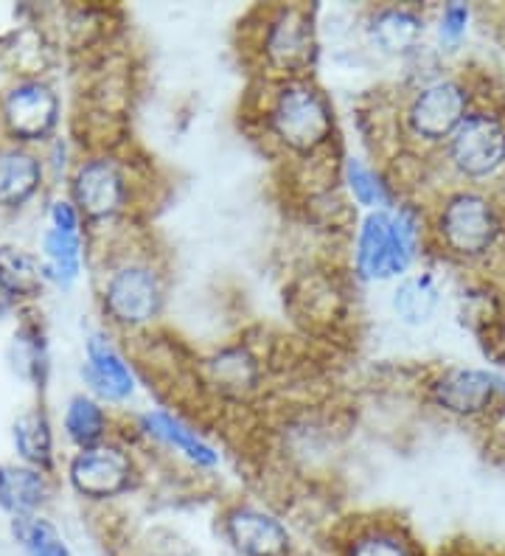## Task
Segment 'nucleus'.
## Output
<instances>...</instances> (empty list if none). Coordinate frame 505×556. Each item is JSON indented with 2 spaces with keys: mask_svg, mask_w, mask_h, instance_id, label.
Returning a JSON list of instances; mask_svg holds the SVG:
<instances>
[{
  "mask_svg": "<svg viewBox=\"0 0 505 556\" xmlns=\"http://www.w3.org/2000/svg\"><path fill=\"white\" fill-rule=\"evenodd\" d=\"M269 127L292 152H315L329 141L334 122L324 93L310 81L292 79L278 90L269 110Z\"/></svg>",
  "mask_w": 505,
  "mask_h": 556,
  "instance_id": "1",
  "label": "nucleus"
},
{
  "mask_svg": "<svg viewBox=\"0 0 505 556\" xmlns=\"http://www.w3.org/2000/svg\"><path fill=\"white\" fill-rule=\"evenodd\" d=\"M416 217L411 211H374L359 231L357 270L365 278L402 276L416 256Z\"/></svg>",
  "mask_w": 505,
  "mask_h": 556,
  "instance_id": "2",
  "label": "nucleus"
},
{
  "mask_svg": "<svg viewBox=\"0 0 505 556\" xmlns=\"http://www.w3.org/2000/svg\"><path fill=\"white\" fill-rule=\"evenodd\" d=\"M438 233L452 253L466 258L483 256L500 233L497 211L483 194L460 191L446 200L444 211L438 217Z\"/></svg>",
  "mask_w": 505,
  "mask_h": 556,
  "instance_id": "3",
  "label": "nucleus"
},
{
  "mask_svg": "<svg viewBox=\"0 0 505 556\" xmlns=\"http://www.w3.org/2000/svg\"><path fill=\"white\" fill-rule=\"evenodd\" d=\"M450 157L466 177H485L505 163V122L494 113H471L450 138Z\"/></svg>",
  "mask_w": 505,
  "mask_h": 556,
  "instance_id": "4",
  "label": "nucleus"
},
{
  "mask_svg": "<svg viewBox=\"0 0 505 556\" xmlns=\"http://www.w3.org/2000/svg\"><path fill=\"white\" fill-rule=\"evenodd\" d=\"M466 104H469V96H466L464 85L452 79L432 81L416 93L407 122L418 138L444 141V138L455 136V129L464 124Z\"/></svg>",
  "mask_w": 505,
  "mask_h": 556,
  "instance_id": "5",
  "label": "nucleus"
},
{
  "mask_svg": "<svg viewBox=\"0 0 505 556\" xmlns=\"http://www.w3.org/2000/svg\"><path fill=\"white\" fill-rule=\"evenodd\" d=\"M223 531L239 556H292L287 526L256 506H233L225 511Z\"/></svg>",
  "mask_w": 505,
  "mask_h": 556,
  "instance_id": "6",
  "label": "nucleus"
},
{
  "mask_svg": "<svg viewBox=\"0 0 505 556\" xmlns=\"http://www.w3.org/2000/svg\"><path fill=\"white\" fill-rule=\"evenodd\" d=\"M161 281L149 267L129 265L122 267L110 278L108 292H104V304L110 315L122 324L138 326L155 318L161 313Z\"/></svg>",
  "mask_w": 505,
  "mask_h": 556,
  "instance_id": "7",
  "label": "nucleus"
},
{
  "mask_svg": "<svg viewBox=\"0 0 505 556\" xmlns=\"http://www.w3.org/2000/svg\"><path fill=\"white\" fill-rule=\"evenodd\" d=\"M132 464L115 447H93L76 455L71 464V481L88 497H113L129 486Z\"/></svg>",
  "mask_w": 505,
  "mask_h": 556,
  "instance_id": "8",
  "label": "nucleus"
},
{
  "mask_svg": "<svg viewBox=\"0 0 505 556\" xmlns=\"http://www.w3.org/2000/svg\"><path fill=\"white\" fill-rule=\"evenodd\" d=\"M497 386L500 382L492 374L478 371V368H450L432 386V400L450 414L475 416L492 405Z\"/></svg>",
  "mask_w": 505,
  "mask_h": 556,
  "instance_id": "9",
  "label": "nucleus"
},
{
  "mask_svg": "<svg viewBox=\"0 0 505 556\" xmlns=\"http://www.w3.org/2000/svg\"><path fill=\"white\" fill-rule=\"evenodd\" d=\"M3 113H7V124L14 136L31 141L54 127L56 96L40 81H23L7 96Z\"/></svg>",
  "mask_w": 505,
  "mask_h": 556,
  "instance_id": "10",
  "label": "nucleus"
},
{
  "mask_svg": "<svg viewBox=\"0 0 505 556\" xmlns=\"http://www.w3.org/2000/svg\"><path fill=\"white\" fill-rule=\"evenodd\" d=\"M267 56L287 71L303 68L312 56V23L303 9H283L267 31Z\"/></svg>",
  "mask_w": 505,
  "mask_h": 556,
  "instance_id": "11",
  "label": "nucleus"
},
{
  "mask_svg": "<svg viewBox=\"0 0 505 556\" xmlns=\"http://www.w3.org/2000/svg\"><path fill=\"white\" fill-rule=\"evenodd\" d=\"M76 200L88 217H108L124 200V180L113 163L90 161L76 175Z\"/></svg>",
  "mask_w": 505,
  "mask_h": 556,
  "instance_id": "12",
  "label": "nucleus"
},
{
  "mask_svg": "<svg viewBox=\"0 0 505 556\" xmlns=\"http://www.w3.org/2000/svg\"><path fill=\"white\" fill-rule=\"evenodd\" d=\"M88 377L108 400H124L132 394V374L115 349L99 334L88 343Z\"/></svg>",
  "mask_w": 505,
  "mask_h": 556,
  "instance_id": "13",
  "label": "nucleus"
},
{
  "mask_svg": "<svg viewBox=\"0 0 505 556\" xmlns=\"http://www.w3.org/2000/svg\"><path fill=\"white\" fill-rule=\"evenodd\" d=\"M40 184V163L21 150L0 152V205H21Z\"/></svg>",
  "mask_w": 505,
  "mask_h": 556,
  "instance_id": "14",
  "label": "nucleus"
},
{
  "mask_svg": "<svg viewBox=\"0 0 505 556\" xmlns=\"http://www.w3.org/2000/svg\"><path fill=\"white\" fill-rule=\"evenodd\" d=\"M370 37L384 54H404L421 37V17L411 9H382L370 21Z\"/></svg>",
  "mask_w": 505,
  "mask_h": 556,
  "instance_id": "15",
  "label": "nucleus"
},
{
  "mask_svg": "<svg viewBox=\"0 0 505 556\" xmlns=\"http://www.w3.org/2000/svg\"><path fill=\"white\" fill-rule=\"evenodd\" d=\"M46 497V483L34 469L0 467V506L14 517L28 515Z\"/></svg>",
  "mask_w": 505,
  "mask_h": 556,
  "instance_id": "16",
  "label": "nucleus"
},
{
  "mask_svg": "<svg viewBox=\"0 0 505 556\" xmlns=\"http://www.w3.org/2000/svg\"><path fill=\"white\" fill-rule=\"evenodd\" d=\"M393 309L404 324H425L438 309V287L430 276L404 278L393 292Z\"/></svg>",
  "mask_w": 505,
  "mask_h": 556,
  "instance_id": "17",
  "label": "nucleus"
},
{
  "mask_svg": "<svg viewBox=\"0 0 505 556\" xmlns=\"http://www.w3.org/2000/svg\"><path fill=\"white\" fill-rule=\"evenodd\" d=\"M143 425H147L149 433L163 439L166 444H172V447H177L182 455H189L194 464H205V467L216 464L214 450H211L194 430L182 428L180 421L172 419L168 414H149L147 419H143Z\"/></svg>",
  "mask_w": 505,
  "mask_h": 556,
  "instance_id": "18",
  "label": "nucleus"
},
{
  "mask_svg": "<svg viewBox=\"0 0 505 556\" xmlns=\"http://www.w3.org/2000/svg\"><path fill=\"white\" fill-rule=\"evenodd\" d=\"M14 441L26 462L40 464V467L51 464V430H48V419L42 414L31 410L14 421Z\"/></svg>",
  "mask_w": 505,
  "mask_h": 556,
  "instance_id": "19",
  "label": "nucleus"
},
{
  "mask_svg": "<svg viewBox=\"0 0 505 556\" xmlns=\"http://www.w3.org/2000/svg\"><path fill=\"white\" fill-rule=\"evenodd\" d=\"M14 536L23 543L26 556H71L67 545L51 522L34 517H14Z\"/></svg>",
  "mask_w": 505,
  "mask_h": 556,
  "instance_id": "20",
  "label": "nucleus"
},
{
  "mask_svg": "<svg viewBox=\"0 0 505 556\" xmlns=\"http://www.w3.org/2000/svg\"><path fill=\"white\" fill-rule=\"evenodd\" d=\"M343 556H416L413 545L393 529H365L359 531L349 545Z\"/></svg>",
  "mask_w": 505,
  "mask_h": 556,
  "instance_id": "21",
  "label": "nucleus"
},
{
  "mask_svg": "<svg viewBox=\"0 0 505 556\" xmlns=\"http://www.w3.org/2000/svg\"><path fill=\"white\" fill-rule=\"evenodd\" d=\"M65 428L67 435L81 444V447H88L93 441L101 439L104 433V414H101V407L96 402L85 400V396H76L67 407V416H65Z\"/></svg>",
  "mask_w": 505,
  "mask_h": 556,
  "instance_id": "22",
  "label": "nucleus"
},
{
  "mask_svg": "<svg viewBox=\"0 0 505 556\" xmlns=\"http://www.w3.org/2000/svg\"><path fill=\"white\" fill-rule=\"evenodd\" d=\"M79 237L76 233L51 231L46 237V253H48V273L60 281H74L79 273Z\"/></svg>",
  "mask_w": 505,
  "mask_h": 556,
  "instance_id": "23",
  "label": "nucleus"
},
{
  "mask_svg": "<svg viewBox=\"0 0 505 556\" xmlns=\"http://www.w3.org/2000/svg\"><path fill=\"white\" fill-rule=\"evenodd\" d=\"M0 276L7 278V285L14 292H37L40 287V265L28 253L3 248L0 251Z\"/></svg>",
  "mask_w": 505,
  "mask_h": 556,
  "instance_id": "24",
  "label": "nucleus"
},
{
  "mask_svg": "<svg viewBox=\"0 0 505 556\" xmlns=\"http://www.w3.org/2000/svg\"><path fill=\"white\" fill-rule=\"evenodd\" d=\"M345 180H349V189L354 194L359 205H368V208H377V205H384L388 194H384V186L379 184V177L365 166L363 161L351 157L345 163Z\"/></svg>",
  "mask_w": 505,
  "mask_h": 556,
  "instance_id": "25",
  "label": "nucleus"
},
{
  "mask_svg": "<svg viewBox=\"0 0 505 556\" xmlns=\"http://www.w3.org/2000/svg\"><path fill=\"white\" fill-rule=\"evenodd\" d=\"M469 21V9L452 3V7L444 9V21H441V35L446 37H458L464 35V26Z\"/></svg>",
  "mask_w": 505,
  "mask_h": 556,
  "instance_id": "26",
  "label": "nucleus"
},
{
  "mask_svg": "<svg viewBox=\"0 0 505 556\" xmlns=\"http://www.w3.org/2000/svg\"><path fill=\"white\" fill-rule=\"evenodd\" d=\"M51 217H54V228L62 233H76V214L74 208L67 203H56L54 211H51Z\"/></svg>",
  "mask_w": 505,
  "mask_h": 556,
  "instance_id": "27",
  "label": "nucleus"
},
{
  "mask_svg": "<svg viewBox=\"0 0 505 556\" xmlns=\"http://www.w3.org/2000/svg\"><path fill=\"white\" fill-rule=\"evenodd\" d=\"M14 295H17V292L7 285V278L0 276V313H7L9 306L14 304Z\"/></svg>",
  "mask_w": 505,
  "mask_h": 556,
  "instance_id": "28",
  "label": "nucleus"
},
{
  "mask_svg": "<svg viewBox=\"0 0 505 556\" xmlns=\"http://www.w3.org/2000/svg\"><path fill=\"white\" fill-rule=\"evenodd\" d=\"M503 349H505V338H503Z\"/></svg>",
  "mask_w": 505,
  "mask_h": 556,
  "instance_id": "29",
  "label": "nucleus"
}]
</instances>
